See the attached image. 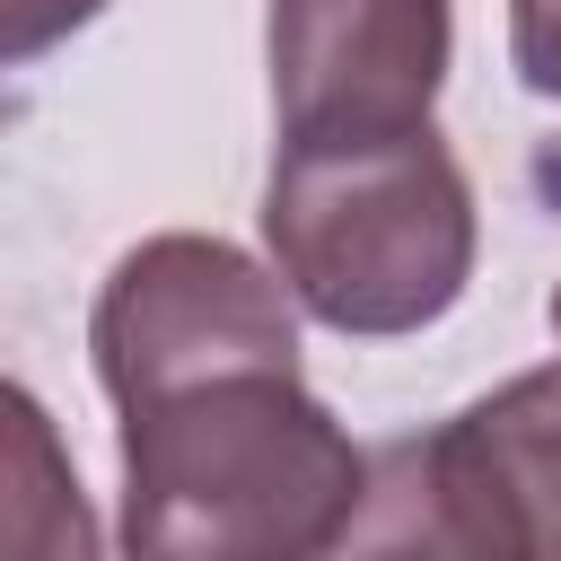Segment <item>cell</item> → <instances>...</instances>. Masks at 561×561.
<instances>
[{
	"label": "cell",
	"mask_w": 561,
	"mask_h": 561,
	"mask_svg": "<svg viewBox=\"0 0 561 561\" xmlns=\"http://www.w3.org/2000/svg\"><path fill=\"white\" fill-rule=\"evenodd\" d=\"M263 61L280 149L430 131L456 61V0H272Z\"/></svg>",
	"instance_id": "277c9868"
},
{
	"label": "cell",
	"mask_w": 561,
	"mask_h": 561,
	"mask_svg": "<svg viewBox=\"0 0 561 561\" xmlns=\"http://www.w3.org/2000/svg\"><path fill=\"white\" fill-rule=\"evenodd\" d=\"M508 70L561 105V0H508Z\"/></svg>",
	"instance_id": "9c48e42d"
},
{
	"label": "cell",
	"mask_w": 561,
	"mask_h": 561,
	"mask_svg": "<svg viewBox=\"0 0 561 561\" xmlns=\"http://www.w3.org/2000/svg\"><path fill=\"white\" fill-rule=\"evenodd\" d=\"M333 561H535L508 491L473 456L465 421L403 430L368 447V500Z\"/></svg>",
	"instance_id": "5b68a950"
},
{
	"label": "cell",
	"mask_w": 561,
	"mask_h": 561,
	"mask_svg": "<svg viewBox=\"0 0 561 561\" xmlns=\"http://www.w3.org/2000/svg\"><path fill=\"white\" fill-rule=\"evenodd\" d=\"M298 316L307 307L289 298V280L245 245L167 228L105 272L88 307V359L105 403L123 412L219 368H298Z\"/></svg>",
	"instance_id": "3957f363"
},
{
	"label": "cell",
	"mask_w": 561,
	"mask_h": 561,
	"mask_svg": "<svg viewBox=\"0 0 561 561\" xmlns=\"http://www.w3.org/2000/svg\"><path fill=\"white\" fill-rule=\"evenodd\" d=\"M88 18H105V0H0V61H44Z\"/></svg>",
	"instance_id": "ba28073f"
},
{
	"label": "cell",
	"mask_w": 561,
	"mask_h": 561,
	"mask_svg": "<svg viewBox=\"0 0 561 561\" xmlns=\"http://www.w3.org/2000/svg\"><path fill=\"white\" fill-rule=\"evenodd\" d=\"M456 421H465L473 456L491 465V482L508 491L535 561H561V359L517 368L508 386H491Z\"/></svg>",
	"instance_id": "8992f818"
},
{
	"label": "cell",
	"mask_w": 561,
	"mask_h": 561,
	"mask_svg": "<svg viewBox=\"0 0 561 561\" xmlns=\"http://www.w3.org/2000/svg\"><path fill=\"white\" fill-rule=\"evenodd\" d=\"M123 561H333L368 447L298 368H219L123 403Z\"/></svg>",
	"instance_id": "6da1fadb"
},
{
	"label": "cell",
	"mask_w": 561,
	"mask_h": 561,
	"mask_svg": "<svg viewBox=\"0 0 561 561\" xmlns=\"http://www.w3.org/2000/svg\"><path fill=\"white\" fill-rule=\"evenodd\" d=\"M543 316H552V333H561V289H552V307H543Z\"/></svg>",
	"instance_id": "30bf717a"
},
{
	"label": "cell",
	"mask_w": 561,
	"mask_h": 561,
	"mask_svg": "<svg viewBox=\"0 0 561 561\" xmlns=\"http://www.w3.org/2000/svg\"><path fill=\"white\" fill-rule=\"evenodd\" d=\"M263 254L289 298L351 342H394L438 324L482 254V210L465 158L430 131L272 149Z\"/></svg>",
	"instance_id": "7a4b0ae2"
},
{
	"label": "cell",
	"mask_w": 561,
	"mask_h": 561,
	"mask_svg": "<svg viewBox=\"0 0 561 561\" xmlns=\"http://www.w3.org/2000/svg\"><path fill=\"white\" fill-rule=\"evenodd\" d=\"M0 403H9V561H105L96 508H88L79 473L61 465L44 403L26 386H9Z\"/></svg>",
	"instance_id": "52a82bcc"
}]
</instances>
